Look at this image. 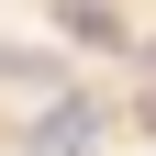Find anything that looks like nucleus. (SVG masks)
Listing matches in <instances>:
<instances>
[{"label":"nucleus","instance_id":"1","mask_svg":"<svg viewBox=\"0 0 156 156\" xmlns=\"http://www.w3.org/2000/svg\"><path fill=\"white\" fill-rule=\"evenodd\" d=\"M34 145H45V156H101V112H89V101H56Z\"/></svg>","mask_w":156,"mask_h":156},{"label":"nucleus","instance_id":"2","mask_svg":"<svg viewBox=\"0 0 156 156\" xmlns=\"http://www.w3.org/2000/svg\"><path fill=\"white\" fill-rule=\"evenodd\" d=\"M56 23H67L78 45H123V11H112V0H56Z\"/></svg>","mask_w":156,"mask_h":156}]
</instances>
